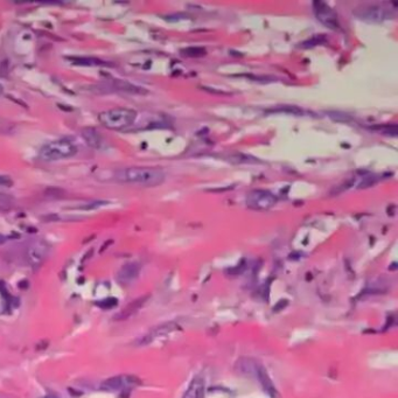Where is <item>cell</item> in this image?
<instances>
[{"mask_svg":"<svg viewBox=\"0 0 398 398\" xmlns=\"http://www.w3.org/2000/svg\"><path fill=\"white\" fill-rule=\"evenodd\" d=\"M175 328H176V325L175 323H172V322L166 323V325H161L157 328H153V329L143 339L144 344H147V342L152 341V340H154V339H157L159 337H163V335H167L168 333H171V331L175 330Z\"/></svg>","mask_w":398,"mask_h":398,"instance_id":"9","label":"cell"},{"mask_svg":"<svg viewBox=\"0 0 398 398\" xmlns=\"http://www.w3.org/2000/svg\"><path fill=\"white\" fill-rule=\"evenodd\" d=\"M139 383L138 378L131 375H119L115 377L108 378L106 381L102 383L101 388L105 391L113 392V391H123L131 388H135Z\"/></svg>","mask_w":398,"mask_h":398,"instance_id":"6","label":"cell"},{"mask_svg":"<svg viewBox=\"0 0 398 398\" xmlns=\"http://www.w3.org/2000/svg\"><path fill=\"white\" fill-rule=\"evenodd\" d=\"M0 185H10V180L5 176H0Z\"/></svg>","mask_w":398,"mask_h":398,"instance_id":"14","label":"cell"},{"mask_svg":"<svg viewBox=\"0 0 398 398\" xmlns=\"http://www.w3.org/2000/svg\"><path fill=\"white\" fill-rule=\"evenodd\" d=\"M3 91H4V88H3V86H2V84H0V95H2V94H3Z\"/></svg>","mask_w":398,"mask_h":398,"instance_id":"15","label":"cell"},{"mask_svg":"<svg viewBox=\"0 0 398 398\" xmlns=\"http://www.w3.org/2000/svg\"><path fill=\"white\" fill-rule=\"evenodd\" d=\"M46 398H56V397H55V396H47Z\"/></svg>","mask_w":398,"mask_h":398,"instance_id":"16","label":"cell"},{"mask_svg":"<svg viewBox=\"0 0 398 398\" xmlns=\"http://www.w3.org/2000/svg\"><path fill=\"white\" fill-rule=\"evenodd\" d=\"M313 10H314L315 16L321 23L327 26L330 29L339 28V21L337 14L333 12V10L327 5L326 3L322 2H313Z\"/></svg>","mask_w":398,"mask_h":398,"instance_id":"7","label":"cell"},{"mask_svg":"<svg viewBox=\"0 0 398 398\" xmlns=\"http://www.w3.org/2000/svg\"><path fill=\"white\" fill-rule=\"evenodd\" d=\"M205 381L201 377H195L190 382L183 398H204L205 397Z\"/></svg>","mask_w":398,"mask_h":398,"instance_id":"8","label":"cell"},{"mask_svg":"<svg viewBox=\"0 0 398 398\" xmlns=\"http://www.w3.org/2000/svg\"><path fill=\"white\" fill-rule=\"evenodd\" d=\"M75 63L77 64H87V65H103L105 64L103 61H99L97 58H74Z\"/></svg>","mask_w":398,"mask_h":398,"instance_id":"13","label":"cell"},{"mask_svg":"<svg viewBox=\"0 0 398 398\" xmlns=\"http://www.w3.org/2000/svg\"><path fill=\"white\" fill-rule=\"evenodd\" d=\"M137 118V112L132 109L117 108L103 111L98 115V120L109 130H123L131 126Z\"/></svg>","mask_w":398,"mask_h":398,"instance_id":"2","label":"cell"},{"mask_svg":"<svg viewBox=\"0 0 398 398\" xmlns=\"http://www.w3.org/2000/svg\"><path fill=\"white\" fill-rule=\"evenodd\" d=\"M277 204V197L264 189L251 190L246 196V206L253 211H268Z\"/></svg>","mask_w":398,"mask_h":398,"instance_id":"5","label":"cell"},{"mask_svg":"<svg viewBox=\"0 0 398 398\" xmlns=\"http://www.w3.org/2000/svg\"><path fill=\"white\" fill-rule=\"evenodd\" d=\"M117 181L143 187H156L165 181V172L156 167H127L116 172Z\"/></svg>","mask_w":398,"mask_h":398,"instance_id":"1","label":"cell"},{"mask_svg":"<svg viewBox=\"0 0 398 398\" xmlns=\"http://www.w3.org/2000/svg\"><path fill=\"white\" fill-rule=\"evenodd\" d=\"M182 54L189 57H201L206 55V49L202 47H189L183 49Z\"/></svg>","mask_w":398,"mask_h":398,"instance_id":"12","label":"cell"},{"mask_svg":"<svg viewBox=\"0 0 398 398\" xmlns=\"http://www.w3.org/2000/svg\"><path fill=\"white\" fill-rule=\"evenodd\" d=\"M77 146L67 139H60L46 144L40 150L39 157L45 161H56L72 158L77 153Z\"/></svg>","mask_w":398,"mask_h":398,"instance_id":"3","label":"cell"},{"mask_svg":"<svg viewBox=\"0 0 398 398\" xmlns=\"http://www.w3.org/2000/svg\"><path fill=\"white\" fill-rule=\"evenodd\" d=\"M386 16H388V13H385L382 9H379V7H373V9H368L366 12L363 13L362 17L367 18L368 20L371 21H381L382 19H384Z\"/></svg>","mask_w":398,"mask_h":398,"instance_id":"11","label":"cell"},{"mask_svg":"<svg viewBox=\"0 0 398 398\" xmlns=\"http://www.w3.org/2000/svg\"><path fill=\"white\" fill-rule=\"evenodd\" d=\"M83 138L86 139L88 145L98 149L102 145V137L94 128H87L83 131Z\"/></svg>","mask_w":398,"mask_h":398,"instance_id":"10","label":"cell"},{"mask_svg":"<svg viewBox=\"0 0 398 398\" xmlns=\"http://www.w3.org/2000/svg\"><path fill=\"white\" fill-rule=\"evenodd\" d=\"M238 364L241 366L239 368H241L242 373H245L248 375H255L256 378L258 379V381H259V383L264 388L265 391H267L270 396L276 397V395H277V391H276L275 386H274V384H272V382H271L270 377H269L267 370H265L263 367L259 366V364L255 362L253 360H248V359L242 360Z\"/></svg>","mask_w":398,"mask_h":398,"instance_id":"4","label":"cell"}]
</instances>
